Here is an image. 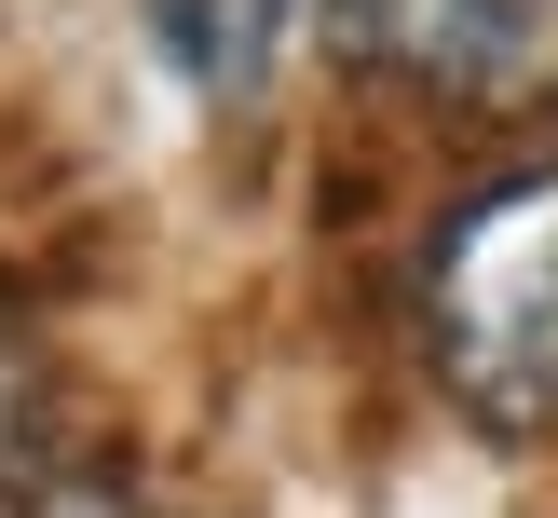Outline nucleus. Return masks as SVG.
Segmentation results:
<instances>
[{
  "label": "nucleus",
  "instance_id": "f257e3e1",
  "mask_svg": "<svg viewBox=\"0 0 558 518\" xmlns=\"http://www.w3.org/2000/svg\"><path fill=\"white\" fill-rule=\"evenodd\" d=\"M423 369L477 436L558 423V150L477 178L423 245Z\"/></svg>",
  "mask_w": 558,
  "mask_h": 518
},
{
  "label": "nucleus",
  "instance_id": "f03ea898",
  "mask_svg": "<svg viewBox=\"0 0 558 518\" xmlns=\"http://www.w3.org/2000/svg\"><path fill=\"white\" fill-rule=\"evenodd\" d=\"M354 55L450 109H558V0H341Z\"/></svg>",
  "mask_w": 558,
  "mask_h": 518
},
{
  "label": "nucleus",
  "instance_id": "7ed1b4c3",
  "mask_svg": "<svg viewBox=\"0 0 558 518\" xmlns=\"http://www.w3.org/2000/svg\"><path fill=\"white\" fill-rule=\"evenodd\" d=\"M287 27H300V0H150V41H163V69H178L191 96H218V109H245V96L272 82Z\"/></svg>",
  "mask_w": 558,
  "mask_h": 518
},
{
  "label": "nucleus",
  "instance_id": "20e7f679",
  "mask_svg": "<svg viewBox=\"0 0 558 518\" xmlns=\"http://www.w3.org/2000/svg\"><path fill=\"white\" fill-rule=\"evenodd\" d=\"M0 518H163L150 491H123V478H0Z\"/></svg>",
  "mask_w": 558,
  "mask_h": 518
},
{
  "label": "nucleus",
  "instance_id": "39448f33",
  "mask_svg": "<svg viewBox=\"0 0 558 518\" xmlns=\"http://www.w3.org/2000/svg\"><path fill=\"white\" fill-rule=\"evenodd\" d=\"M27 436H41V341L0 300V478H27Z\"/></svg>",
  "mask_w": 558,
  "mask_h": 518
}]
</instances>
